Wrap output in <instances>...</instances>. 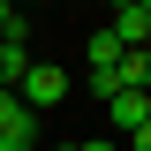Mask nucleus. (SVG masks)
<instances>
[{
    "mask_svg": "<svg viewBox=\"0 0 151 151\" xmlns=\"http://www.w3.org/2000/svg\"><path fill=\"white\" fill-rule=\"evenodd\" d=\"M15 98H23L30 113H45V106H60V98H68V76H60L53 60H30V68L15 76Z\"/></svg>",
    "mask_w": 151,
    "mask_h": 151,
    "instance_id": "f257e3e1",
    "label": "nucleus"
},
{
    "mask_svg": "<svg viewBox=\"0 0 151 151\" xmlns=\"http://www.w3.org/2000/svg\"><path fill=\"white\" fill-rule=\"evenodd\" d=\"M121 53H129V45H121L113 30H91V76H106V68H113Z\"/></svg>",
    "mask_w": 151,
    "mask_h": 151,
    "instance_id": "0eeeda50",
    "label": "nucleus"
},
{
    "mask_svg": "<svg viewBox=\"0 0 151 151\" xmlns=\"http://www.w3.org/2000/svg\"><path fill=\"white\" fill-rule=\"evenodd\" d=\"M129 151H151V121H136V129H129Z\"/></svg>",
    "mask_w": 151,
    "mask_h": 151,
    "instance_id": "6e6552de",
    "label": "nucleus"
},
{
    "mask_svg": "<svg viewBox=\"0 0 151 151\" xmlns=\"http://www.w3.org/2000/svg\"><path fill=\"white\" fill-rule=\"evenodd\" d=\"M136 8H144V15H151V0H136Z\"/></svg>",
    "mask_w": 151,
    "mask_h": 151,
    "instance_id": "f8f14e48",
    "label": "nucleus"
},
{
    "mask_svg": "<svg viewBox=\"0 0 151 151\" xmlns=\"http://www.w3.org/2000/svg\"><path fill=\"white\" fill-rule=\"evenodd\" d=\"M106 121L129 136L136 121H151V91H113V98H106Z\"/></svg>",
    "mask_w": 151,
    "mask_h": 151,
    "instance_id": "7ed1b4c3",
    "label": "nucleus"
},
{
    "mask_svg": "<svg viewBox=\"0 0 151 151\" xmlns=\"http://www.w3.org/2000/svg\"><path fill=\"white\" fill-rule=\"evenodd\" d=\"M113 83H121V91H151V53H144V45H129V53H121V60H113Z\"/></svg>",
    "mask_w": 151,
    "mask_h": 151,
    "instance_id": "20e7f679",
    "label": "nucleus"
},
{
    "mask_svg": "<svg viewBox=\"0 0 151 151\" xmlns=\"http://www.w3.org/2000/svg\"><path fill=\"white\" fill-rule=\"evenodd\" d=\"M0 151H38V144H23V136H0Z\"/></svg>",
    "mask_w": 151,
    "mask_h": 151,
    "instance_id": "9d476101",
    "label": "nucleus"
},
{
    "mask_svg": "<svg viewBox=\"0 0 151 151\" xmlns=\"http://www.w3.org/2000/svg\"><path fill=\"white\" fill-rule=\"evenodd\" d=\"M53 151H76V144H53Z\"/></svg>",
    "mask_w": 151,
    "mask_h": 151,
    "instance_id": "4468645a",
    "label": "nucleus"
},
{
    "mask_svg": "<svg viewBox=\"0 0 151 151\" xmlns=\"http://www.w3.org/2000/svg\"><path fill=\"white\" fill-rule=\"evenodd\" d=\"M106 30L121 38V45H144V30H151V15H144V8L129 0V8H113V15H106Z\"/></svg>",
    "mask_w": 151,
    "mask_h": 151,
    "instance_id": "423d86ee",
    "label": "nucleus"
},
{
    "mask_svg": "<svg viewBox=\"0 0 151 151\" xmlns=\"http://www.w3.org/2000/svg\"><path fill=\"white\" fill-rule=\"evenodd\" d=\"M0 136H23V144H30V136H38V113L23 106L15 91H0Z\"/></svg>",
    "mask_w": 151,
    "mask_h": 151,
    "instance_id": "39448f33",
    "label": "nucleus"
},
{
    "mask_svg": "<svg viewBox=\"0 0 151 151\" xmlns=\"http://www.w3.org/2000/svg\"><path fill=\"white\" fill-rule=\"evenodd\" d=\"M144 53H151V30H144Z\"/></svg>",
    "mask_w": 151,
    "mask_h": 151,
    "instance_id": "ddd939ff",
    "label": "nucleus"
},
{
    "mask_svg": "<svg viewBox=\"0 0 151 151\" xmlns=\"http://www.w3.org/2000/svg\"><path fill=\"white\" fill-rule=\"evenodd\" d=\"M23 68H30V23L8 15V30H0V91H15Z\"/></svg>",
    "mask_w": 151,
    "mask_h": 151,
    "instance_id": "f03ea898",
    "label": "nucleus"
},
{
    "mask_svg": "<svg viewBox=\"0 0 151 151\" xmlns=\"http://www.w3.org/2000/svg\"><path fill=\"white\" fill-rule=\"evenodd\" d=\"M76 151H113V136H83V144H76Z\"/></svg>",
    "mask_w": 151,
    "mask_h": 151,
    "instance_id": "1a4fd4ad",
    "label": "nucleus"
},
{
    "mask_svg": "<svg viewBox=\"0 0 151 151\" xmlns=\"http://www.w3.org/2000/svg\"><path fill=\"white\" fill-rule=\"evenodd\" d=\"M106 8H129V0H106Z\"/></svg>",
    "mask_w": 151,
    "mask_h": 151,
    "instance_id": "9b49d317",
    "label": "nucleus"
}]
</instances>
